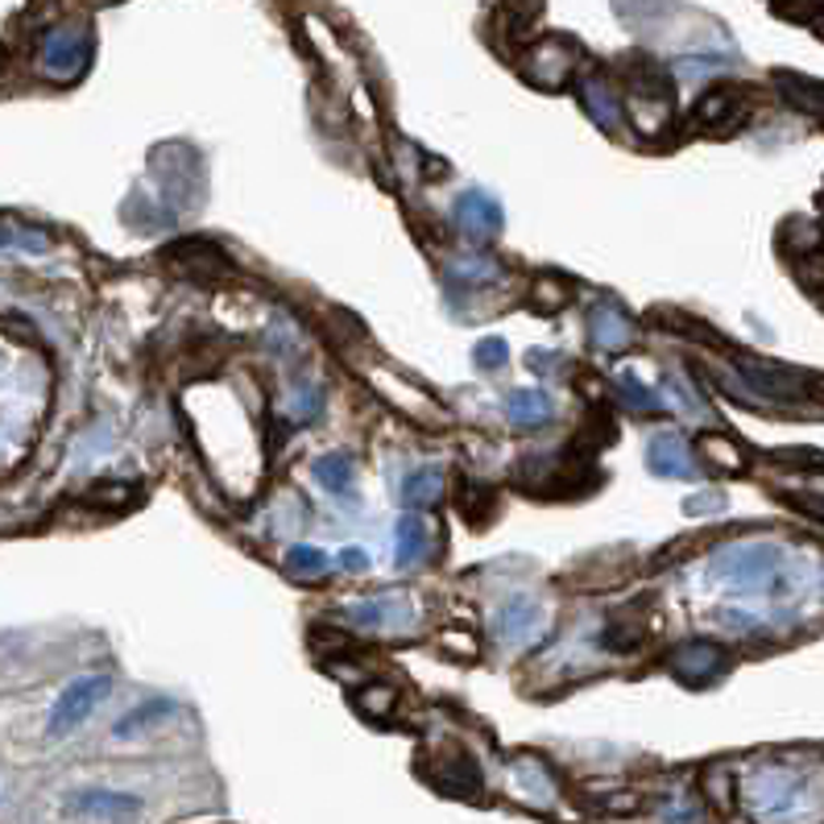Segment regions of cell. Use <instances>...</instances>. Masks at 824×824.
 I'll list each match as a JSON object with an SVG mask.
<instances>
[{
	"instance_id": "1",
	"label": "cell",
	"mask_w": 824,
	"mask_h": 824,
	"mask_svg": "<svg viewBox=\"0 0 824 824\" xmlns=\"http://www.w3.org/2000/svg\"><path fill=\"white\" fill-rule=\"evenodd\" d=\"M787 556L784 547L775 543H738V547H722L717 556L708 559V577L725 580L742 593H759L771 580V593L787 597L791 593V580H787Z\"/></svg>"
},
{
	"instance_id": "2",
	"label": "cell",
	"mask_w": 824,
	"mask_h": 824,
	"mask_svg": "<svg viewBox=\"0 0 824 824\" xmlns=\"http://www.w3.org/2000/svg\"><path fill=\"white\" fill-rule=\"evenodd\" d=\"M108 692H112V680H108V676H83V680L66 683L62 696L54 701V708H50L46 734H50V738H66L71 729H80V725L92 717V708H96Z\"/></svg>"
},
{
	"instance_id": "3",
	"label": "cell",
	"mask_w": 824,
	"mask_h": 824,
	"mask_svg": "<svg viewBox=\"0 0 824 824\" xmlns=\"http://www.w3.org/2000/svg\"><path fill=\"white\" fill-rule=\"evenodd\" d=\"M87 62H92V38L80 25H62V29L46 34V41H41V71L50 80H80L87 71Z\"/></svg>"
},
{
	"instance_id": "4",
	"label": "cell",
	"mask_w": 824,
	"mask_h": 824,
	"mask_svg": "<svg viewBox=\"0 0 824 824\" xmlns=\"http://www.w3.org/2000/svg\"><path fill=\"white\" fill-rule=\"evenodd\" d=\"M667 667H671V676L683 680L688 688H704V683L722 680L725 671H729V655H725V646H717V642L692 639V642H680V646L667 655Z\"/></svg>"
},
{
	"instance_id": "5",
	"label": "cell",
	"mask_w": 824,
	"mask_h": 824,
	"mask_svg": "<svg viewBox=\"0 0 824 824\" xmlns=\"http://www.w3.org/2000/svg\"><path fill=\"white\" fill-rule=\"evenodd\" d=\"M344 618H349V626L369 630V634H402V630H414V609L402 593L356 601V605L344 609Z\"/></svg>"
},
{
	"instance_id": "6",
	"label": "cell",
	"mask_w": 824,
	"mask_h": 824,
	"mask_svg": "<svg viewBox=\"0 0 824 824\" xmlns=\"http://www.w3.org/2000/svg\"><path fill=\"white\" fill-rule=\"evenodd\" d=\"M589 336L605 356H621L634 344V319L618 299H601L597 307L589 311Z\"/></svg>"
},
{
	"instance_id": "7",
	"label": "cell",
	"mask_w": 824,
	"mask_h": 824,
	"mask_svg": "<svg viewBox=\"0 0 824 824\" xmlns=\"http://www.w3.org/2000/svg\"><path fill=\"white\" fill-rule=\"evenodd\" d=\"M543 630H547V614H543V605L531 597H510L494 614V639L506 642V646L535 642Z\"/></svg>"
},
{
	"instance_id": "8",
	"label": "cell",
	"mask_w": 824,
	"mask_h": 824,
	"mask_svg": "<svg viewBox=\"0 0 824 824\" xmlns=\"http://www.w3.org/2000/svg\"><path fill=\"white\" fill-rule=\"evenodd\" d=\"M66 812L75 816H92V821H133L142 816V800L129 796V791H104V787H87V791H75L66 800Z\"/></svg>"
},
{
	"instance_id": "9",
	"label": "cell",
	"mask_w": 824,
	"mask_h": 824,
	"mask_svg": "<svg viewBox=\"0 0 824 824\" xmlns=\"http://www.w3.org/2000/svg\"><path fill=\"white\" fill-rule=\"evenodd\" d=\"M452 220L464 237H494L501 232V204L485 191H464L452 207Z\"/></svg>"
},
{
	"instance_id": "10",
	"label": "cell",
	"mask_w": 824,
	"mask_h": 824,
	"mask_svg": "<svg viewBox=\"0 0 824 824\" xmlns=\"http://www.w3.org/2000/svg\"><path fill=\"white\" fill-rule=\"evenodd\" d=\"M646 469L655 476H680V481H688V476H696V460H692V448H688L683 435L663 432L646 448Z\"/></svg>"
},
{
	"instance_id": "11",
	"label": "cell",
	"mask_w": 824,
	"mask_h": 824,
	"mask_svg": "<svg viewBox=\"0 0 824 824\" xmlns=\"http://www.w3.org/2000/svg\"><path fill=\"white\" fill-rule=\"evenodd\" d=\"M311 473H315V481L328 489L336 501H356V464H352V456L344 452H328L319 456L315 464H311Z\"/></svg>"
},
{
	"instance_id": "12",
	"label": "cell",
	"mask_w": 824,
	"mask_h": 824,
	"mask_svg": "<svg viewBox=\"0 0 824 824\" xmlns=\"http://www.w3.org/2000/svg\"><path fill=\"white\" fill-rule=\"evenodd\" d=\"M427 547H432L427 522L419 514L398 518V526H393V564H398V568H414V564L427 559Z\"/></svg>"
},
{
	"instance_id": "13",
	"label": "cell",
	"mask_w": 824,
	"mask_h": 824,
	"mask_svg": "<svg viewBox=\"0 0 824 824\" xmlns=\"http://www.w3.org/2000/svg\"><path fill=\"white\" fill-rule=\"evenodd\" d=\"M535 59H531V80L538 83V87H559V83L568 80V71H572V46L568 41H543V46H535L531 50Z\"/></svg>"
},
{
	"instance_id": "14",
	"label": "cell",
	"mask_w": 824,
	"mask_h": 824,
	"mask_svg": "<svg viewBox=\"0 0 824 824\" xmlns=\"http://www.w3.org/2000/svg\"><path fill=\"white\" fill-rule=\"evenodd\" d=\"M580 104L589 108V117L601 124V129H618L621 124V104L614 96V87L597 75H584L580 80Z\"/></svg>"
},
{
	"instance_id": "15",
	"label": "cell",
	"mask_w": 824,
	"mask_h": 824,
	"mask_svg": "<svg viewBox=\"0 0 824 824\" xmlns=\"http://www.w3.org/2000/svg\"><path fill=\"white\" fill-rule=\"evenodd\" d=\"M552 398L543 390H514L510 398H506V414H510V423L514 427H522V432H531V427H547L552 423Z\"/></svg>"
},
{
	"instance_id": "16",
	"label": "cell",
	"mask_w": 824,
	"mask_h": 824,
	"mask_svg": "<svg viewBox=\"0 0 824 824\" xmlns=\"http://www.w3.org/2000/svg\"><path fill=\"white\" fill-rule=\"evenodd\" d=\"M439 494H444V469H435V464L414 469V473H407L402 485H398V501H402V506H435Z\"/></svg>"
},
{
	"instance_id": "17",
	"label": "cell",
	"mask_w": 824,
	"mask_h": 824,
	"mask_svg": "<svg viewBox=\"0 0 824 824\" xmlns=\"http://www.w3.org/2000/svg\"><path fill=\"white\" fill-rule=\"evenodd\" d=\"M630 117H634V129L646 133V137L663 133V124L671 121V100H667V92H634Z\"/></svg>"
},
{
	"instance_id": "18",
	"label": "cell",
	"mask_w": 824,
	"mask_h": 824,
	"mask_svg": "<svg viewBox=\"0 0 824 824\" xmlns=\"http://www.w3.org/2000/svg\"><path fill=\"white\" fill-rule=\"evenodd\" d=\"M170 266L179 269V274H204V278L228 274V262L220 257V249L211 245H179L170 253Z\"/></svg>"
},
{
	"instance_id": "19",
	"label": "cell",
	"mask_w": 824,
	"mask_h": 824,
	"mask_svg": "<svg viewBox=\"0 0 824 824\" xmlns=\"http://www.w3.org/2000/svg\"><path fill=\"white\" fill-rule=\"evenodd\" d=\"M696 452H701V460H708L713 469H722V473H742L746 469V452L729 435H701Z\"/></svg>"
},
{
	"instance_id": "20",
	"label": "cell",
	"mask_w": 824,
	"mask_h": 824,
	"mask_svg": "<svg viewBox=\"0 0 824 824\" xmlns=\"http://www.w3.org/2000/svg\"><path fill=\"white\" fill-rule=\"evenodd\" d=\"M174 713V704L170 701H145V704H137L133 713H124L121 722H117V738H133V734H142V729H149V725H158L162 717H170Z\"/></svg>"
},
{
	"instance_id": "21",
	"label": "cell",
	"mask_w": 824,
	"mask_h": 824,
	"mask_svg": "<svg viewBox=\"0 0 824 824\" xmlns=\"http://www.w3.org/2000/svg\"><path fill=\"white\" fill-rule=\"evenodd\" d=\"M282 564H287L290 577H324L328 572V556L319 552V547H311V543H294V547H287V556H282Z\"/></svg>"
},
{
	"instance_id": "22",
	"label": "cell",
	"mask_w": 824,
	"mask_h": 824,
	"mask_svg": "<svg viewBox=\"0 0 824 824\" xmlns=\"http://www.w3.org/2000/svg\"><path fill=\"white\" fill-rule=\"evenodd\" d=\"M494 278H497V262L481 257V253H473L469 262L448 269V287H489Z\"/></svg>"
},
{
	"instance_id": "23",
	"label": "cell",
	"mask_w": 824,
	"mask_h": 824,
	"mask_svg": "<svg viewBox=\"0 0 824 824\" xmlns=\"http://www.w3.org/2000/svg\"><path fill=\"white\" fill-rule=\"evenodd\" d=\"M460 514H469L476 518V522H485V518L494 514V506H497V494H494V485H481V481H464V489H460Z\"/></svg>"
},
{
	"instance_id": "24",
	"label": "cell",
	"mask_w": 824,
	"mask_h": 824,
	"mask_svg": "<svg viewBox=\"0 0 824 824\" xmlns=\"http://www.w3.org/2000/svg\"><path fill=\"white\" fill-rule=\"evenodd\" d=\"M568 299H572V287L564 282V278H538L535 290H531V303H535V311H543V315H556V311L568 307Z\"/></svg>"
},
{
	"instance_id": "25",
	"label": "cell",
	"mask_w": 824,
	"mask_h": 824,
	"mask_svg": "<svg viewBox=\"0 0 824 824\" xmlns=\"http://www.w3.org/2000/svg\"><path fill=\"white\" fill-rule=\"evenodd\" d=\"M618 398H621V407H626V411H634V414H655V411H659V398L646 390L634 373H621V377H618Z\"/></svg>"
},
{
	"instance_id": "26",
	"label": "cell",
	"mask_w": 824,
	"mask_h": 824,
	"mask_svg": "<svg viewBox=\"0 0 824 824\" xmlns=\"http://www.w3.org/2000/svg\"><path fill=\"white\" fill-rule=\"evenodd\" d=\"M50 237L38 228H17L13 220H0V249H46Z\"/></svg>"
},
{
	"instance_id": "27",
	"label": "cell",
	"mask_w": 824,
	"mask_h": 824,
	"mask_svg": "<svg viewBox=\"0 0 824 824\" xmlns=\"http://www.w3.org/2000/svg\"><path fill=\"white\" fill-rule=\"evenodd\" d=\"M784 92L787 100H796L800 108H812V112H824V83H808V80H791L784 75Z\"/></svg>"
},
{
	"instance_id": "28",
	"label": "cell",
	"mask_w": 824,
	"mask_h": 824,
	"mask_svg": "<svg viewBox=\"0 0 824 824\" xmlns=\"http://www.w3.org/2000/svg\"><path fill=\"white\" fill-rule=\"evenodd\" d=\"M663 386H667V393H671V398L680 402V411H688V414H708V411H704V402L696 398V393H692V386L683 381L680 373H667V381H663Z\"/></svg>"
},
{
	"instance_id": "29",
	"label": "cell",
	"mask_w": 824,
	"mask_h": 824,
	"mask_svg": "<svg viewBox=\"0 0 824 824\" xmlns=\"http://www.w3.org/2000/svg\"><path fill=\"white\" fill-rule=\"evenodd\" d=\"M506 340L501 336H489V340H481L473 352V361L481 365V369H497V365H506Z\"/></svg>"
},
{
	"instance_id": "30",
	"label": "cell",
	"mask_w": 824,
	"mask_h": 824,
	"mask_svg": "<svg viewBox=\"0 0 824 824\" xmlns=\"http://www.w3.org/2000/svg\"><path fill=\"white\" fill-rule=\"evenodd\" d=\"M129 497H133V489H129L124 481H108L104 489H92V494H87V501H92V506H124Z\"/></svg>"
},
{
	"instance_id": "31",
	"label": "cell",
	"mask_w": 824,
	"mask_h": 824,
	"mask_svg": "<svg viewBox=\"0 0 824 824\" xmlns=\"http://www.w3.org/2000/svg\"><path fill=\"white\" fill-rule=\"evenodd\" d=\"M729 108H734V96H729V92H713V96H704L701 100L696 117H701V121H722Z\"/></svg>"
},
{
	"instance_id": "32",
	"label": "cell",
	"mask_w": 824,
	"mask_h": 824,
	"mask_svg": "<svg viewBox=\"0 0 824 824\" xmlns=\"http://www.w3.org/2000/svg\"><path fill=\"white\" fill-rule=\"evenodd\" d=\"M361 708H365L369 717H386L393 708V692L390 688H369V692H361Z\"/></svg>"
},
{
	"instance_id": "33",
	"label": "cell",
	"mask_w": 824,
	"mask_h": 824,
	"mask_svg": "<svg viewBox=\"0 0 824 824\" xmlns=\"http://www.w3.org/2000/svg\"><path fill=\"white\" fill-rule=\"evenodd\" d=\"M294 411L303 414V419H319V411H324V390H319V386L299 390L294 393Z\"/></svg>"
},
{
	"instance_id": "34",
	"label": "cell",
	"mask_w": 824,
	"mask_h": 824,
	"mask_svg": "<svg viewBox=\"0 0 824 824\" xmlns=\"http://www.w3.org/2000/svg\"><path fill=\"white\" fill-rule=\"evenodd\" d=\"M722 506H725L722 494H704V497H688V506H683V510H688V514H717Z\"/></svg>"
},
{
	"instance_id": "35",
	"label": "cell",
	"mask_w": 824,
	"mask_h": 824,
	"mask_svg": "<svg viewBox=\"0 0 824 824\" xmlns=\"http://www.w3.org/2000/svg\"><path fill=\"white\" fill-rule=\"evenodd\" d=\"M439 642H444V646H448L452 655H469V659L476 655V639H473V634H439Z\"/></svg>"
},
{
	"instance_id": "36",
	"label": "cell",
	"mask_w": 824,
	"mask_h": 824,
	"mask_svg": "<svg viewBox=\"0 0 824 824\" xmlns=\"http://www.w3.org/2000/svg\"><path fill=\"white\" fill-rule=\"evenodd\" d=\"M722 626H729V630H759L754 614H746V609H722Z\"/></svg>"
},
{
	"instance_id": "37",
	"label": "cell",
	"mask_w": 824,
	"mask_h": 824,
	"mask_svg": "<svg viewBox=\"0 0 824 824\" xmlns=\"http://www.w3.org/2000/svg\"><path fill=\"white\" fill-rule=\"evenodd\" d=\"M340 568H349V572H365V568H369V556H365L361 547H344V552H340Z\"/></svg>"
},
{
	"instance_id": "38",
	"label": "cell",
	"mask_w": 824,
	"mask_h": 824,
	"mask_svg": "<svg viewBox=\"0 0 824 824\" xmlns=\"http://www.w3.org/2000/svg\"><path fill=\"white\" fill-rule=\"evenodd\" d=\"M552 365H556V361H552V349H535L531 356H526V369L531 373H547Z\"/></svg>"
},
{
	"instance_id": "39",
	"label": "cell",
	"mask_w": 824,
	"mask_h": 824,
	"mask_svg": "<svg viewBox=\"0 0 824 824\" xmlns=\"http://www.w3.org/2000/svg\"><path fill=\"white\" fill-rule=\"evenodd\" d=\"M816 25H821V29H824V9H821V13H816Z\"/></svg>"
},
{
	"instance_id": "40",
	"label": "cell",
	"mask_w": 824,
	"mask_h": 824,
	"mask_svg": "<svg viewBox=\"0 0 824 824\" xmlns=\"http://www.w3.org/2000/svg\"><path fill=\"white\" fill-rule=\"evenodd\" d=\"M821 514H824V506H821Z\"/></svg>"
}]
</instances>
